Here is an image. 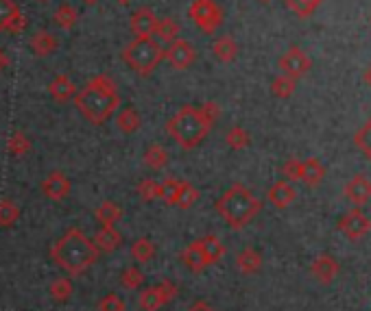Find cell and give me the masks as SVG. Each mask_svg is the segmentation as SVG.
<instances>
[{"label":"cell","mask_w":371,"mask_h":311,"mask_svg":"<svg viewBox=\"0 0 371 311\" xmlns=\"http://www.w3.org/2000/svg\"><path fill=\"white\" fill-rule=\"evenodd\" d=\"M74 105L94 126L105 124L120 107V94L114 79L107 74H96L81 92L74 94Z\"/></svg>","instance_id":"1"},{"label":"cell","mask_w":371,"mask_h":311,"mask_svg":"<svg viewBox=\"0 0 371 311\" xmlns=\"http://www.w3.org/2000/svg\"><path fill=\"white\" fill-rule=\"evenodd\" d=\"M98 250L94 246V242H90L83 231L79 228H68L64 236L51 246V259L53 262L66 270L68 274H83L96 259H98Z\"/></svg>","instance_id":"2"},{"label":"cell","mask_w":371,"mask_h":311,"mask_svg":"<svg viewBox=\"0 0 371 311\" xmlns=\"http://www.w3.org/2000/svg\"><path fill=\"white\" fill-rule=\"evenodd\" d=\"M262 209V202L240 183H234L225 194L216 200V212L234 231L249 224Z\"/></svg>","instance_id":"3"},{"label":"cell","mask_w":371,"mask_h":311,"mask_svg":"<svg viewBox=\"0 0 371 311\" xmlns=\"http://www.w3.org/2000/svg\"><path fill=\"white\" fill-rule=\"evenodd\" d=\"M166 131L184 150H192L208 138V133L212 131V124L206 120L199 107L186 105L168 120Z\"/></svg>","instance_id":"4"},{"label":"cell","mask_w":371,"mask_h":311,"mask_svg":"<svg viewBox=\"0 0 371 311\" xmlns=\"http://www.w3.org/2000/svg\"><path fill=\"white\" fill-rule=\"evenodd\" d=\"M122 59H125V63L131 66V70L138 76L146 79V76H151L155 72V68L162 63L164 48L153 37H136L134 42H129L125 48H122Z\"/></svg>","instance_id":"5"},{"label":"cell","mask_w":371,"mask_h":311,"mask_svg":"<svg viewBox=\"0 0 371 311\" xmlns=\"http://www.w3.org/2000/svg\"><path fill=\"white\" fill-rule=\"evenodd\" d=\"M188 16L194 22V27L204 31L206 35L216 33L223 24V9L214 3V0H194L188 9Z\"/></svg>","instance_id":"6"},{"label":"cell","mask_w":371,"mask_h":311,"mask_svg":"<svg viewBox=\"0 0 371 311\" xmlns=\"http://www.w3.org/2000/svg\"><path fill=\"white\" fill-rule=\"evenodd\" d=\"M175 296H177V285L170 283V281H162V283L153 285V288L144 290L138 298V305L144 311H158L164 305H168Z\"/></svg>","instance_id":"7"},{"label":"cell","mask_w":371,"mask_h":311,"mask_svg":"<svg viewBox=\"0 0 371 311\" xmlns=\"http://www.w3.org/2000/svg\"><path fill=\"white\" fill-rule=\"evenodd\" d=\"M310 66H312L310 57L304 53L302 48H297V46L288 48L286 53L280 57V70H282V74L290 76V79H295V81L302 79V76H306L308 70H310Z\"/></svg>","instance_id":"8"},{"label":"cell","mask_w":371,"mask_h":311,"mask_svg":"<svg viewBox=\"0 0 371 311\" xmlns=\"http://www.w3.org/2000/svg\"><path fill=\"white\" fill-rule=\"evenodd\" d=\"M27 18L20 11V7L13 0H0V33H11L18 35L27 29Z\"/></svg>","instance_id":"9"},{"label":"cell","mask_w":371,"mask_h":311,"mask_svg":"<svg viewBox=\"0 0 371 311\" xmlns=\"http://www.w3.org/2000/svg\"><path fill=\"white\" fill-rule=\"evenodd\" d=\"M164 59L175 68V70H186L194 63L196 59V53H194V48L190 42L186 39H175V42H170L168 48L164 50Z\"/></svg>","instance_id":"10"},{"label":"cell","mask_w":371,"mask_h":311,"mask_svg":"<svg viewBox=\"0 0 371 311\" xmlns=\"http://www.w3.org/2000/svg\"><path fill=\"white\" fill-rule=\"evenodd\" d=\"M338 228L343 231L345 238H350L352 242H356V240H363L371 231V220L360 209H352L348 216L341 220Z\"/></svg>","instance_id":"11"},{"label":"cell","mask_w":371,"mask_h":311,"mask_svg":"<svg viewBox=\"0 0 371 311\" xmlns=\"http://www.w3.org/2000/svg\"><path fill=\"white\" fill-rule=\"evenodd\" d=\"M42 192H44L46 198L59 202V200L68 198V194H70V181L64 172L55 170L42 181Z\"/></svg>","instance_id":"12"},{"label":"cell","mask_w":371,"mask_h":311,"mask_svg":"<svg viewBox=\"0 0 371 311\" xmlns=\"http://www.w3.org/2000/svg\"><path fill=\"white\" fill-rule=\"evenodd\" d=\"M155 27H158V16L153 13V9L140 7L131 13V31L136 37H153Z\"/></svg>","instance_id":"13"},{"label":"cell","mask_w":371,"mask_h":311,"mask_svg":"<svg viewBox=\"0 0 371 311\" xmlns=\"http://www.w3.org/2000/svg\"><path fill=\"white\" fill-rule=\"evenodd\" d=\"M345 196L352 200L356 207H363L371 200V181L363 174L354 176L348 185H345Z\"/></svg>","instance_id":"14"},{"label":"cell","mask_w":371,"mask_h":311,"mask_svg":"<svg viewBox=\"0 0 371 311\" xmlns=\"http://www.w3.org/2000/svg\"><path fill=\"white\" fill-rule=\"evenodd\" d=\"M310 272H312V276H314L319 283L328 285V283H332V281L336 279V274H338V264H336L334 257L321 255V257H317L314 262H312Z\"/></svg>","instance_id":"15"},{"label":"cell","mask_w":371,"mask_h":311,"mask_svg":"<svg viewBox=\"0 0 371 311\" xmlns=\"http://www.w3.org/2000/svg\"><path fill=\"white\" fill-rule=\"evenodd\" d=\"M266 198L271 205L278 207V209H286V207L297 198V192L288 181H278V183H273L266 192Z\"/></svg>","instance_id":"16"},{"label":"cell","mask_w":371,"mask_h":311,"mask_svg":"<svg viewBox=\"0 0 371 311\" xmlns=\"http://www.w3.org/2000/svg\"><path fill=\"white\" fill-rule=\"evenodd\" d=\"M182 262H184V266H186L188 270H192V272H204V270L210 266L208 259H206V255H204V250H201V242H199V240L192 242V244H188V246L184 248Z\"/></svg>","instance_id":"17"},{"label":"cell","mask_w":371,"mask_h":311,"mask_svg":"<svg viewBox=\"0 0 371 311\" xmlns=\"http://www.w3.org/2000/svg\"><path fill=\"white\" fill-rule=\"evenodd\" d=\"M29 46H31V50H33V55L35 57H51L55 50L59 48V42H57V37L53 35V33H48V31H37L33 37H31V42H29Z\"/></svg>","instance_id":"18"},{"label":"cell","mask_w":371,"mask_h":311,"mask_svg":"<svg viewBox=\"0 0 371 311\" xmlns=\"http://www.w3.org/2000/svg\"><path fill=\"white\" fill-rule=\"evenodd\" d=\"M48 92H51V96L57 102H68L70 98H74V94H77V87H74L68 74H57L51 81V85H48Z\"/></svg>","instance_id":"19"},{"label":"cell","mask_w":371,"mask_h":311,"mask_svg":"<svg viewBox=\"0 0 371 311\" xmlns=\"http://www.w3.org/2000/svg\"><path fill=\"white\" fill-rule=\"evenodd\" d=\"M92 242H94V246H96L98 250H103V252H114L116 248H120L122 238H120V233H118L114 226H101V231L96 233Z\"/></svg>","instance_id":"20"},{"label":"cell","mask_w":371,"mask_h":311,"mask_svg":"<svg viewBox=\"0 0 371 311\" xmlns=\"http://www.w3.org/2000/svg\"><path fill=\"white\" fill-rule=\"evenodd\" d=\"M212 53L218 61L223 63H232L238 57V44L234 42V37L230 35H223L212 44Z\"/></svg>","instance_id":"21"},{"label":"cell","mask_w":371,"mask_h":311,"mask_svg":"<svg viewBox=\"0 0 371 311\" xmlns=\"http://www.w3.org/2000/svg\"><path fill=\"white\" fill-rule=\"evenodd\" d=\"M324 176H326V168L319 159L310 157L302 161V181L308 188H317L321 181H324Z\"/></svg>","instance_id":"22"},{"label":"cell","mask_w":371,"mask_h":311,"mask_svg":"<svg viewBox=\"0 0 371 311\" xmlns=\"http://www.w3.org/2000/svg\"><path fill=\"white\" fill-rule=\"evenodd\" d=\"M236 266H238V270L242 274H254L262 266V255L258 250H254V248H245L236 257Z\"/></svg>","instance_id":"23"},{"label":"cell","mask_w":371,"mask_h":311,"mask_svg":"<svg viewBox=\"0 0 371 311\" xmlns=\"http://www.w3.org/2000/svg\"><path fill=\"white\" fill-rule=\"evenodd\" d=\"M140 124H142V118H140V114L136 111V109H131V107H125V109H120L118 114H116V126L120 128L122 133H136L138 128H140Z\"/></svg>","instance_id":"24"},{"label":"cell","mask_w":371,"mask_h":311,"mask_svg":"<svg viewBox=\"0 0 371 311\" xmlns=\"http://www.w3.org/2000/svg\"><path fill=\"white\" fill-rule=\"evenodd\" d=\"M168 161H170L168 150H166L164 146H160V144L148 146L146 152H144V164H146L148 168H153V170H162V168H166Z\"/></svg>","instance_id":"25"},{"label":"cell","mask_w":371,"mask_h":311,"mask_svg":"<svg viewBox=\"0 0 371 311\" xmlns=\"http://www.w3.org/2000/svg\"><path fill=\"white\" fill-rule=\"evenodd\" d=\"M120 218H122V209L112 200L101 202V207L96 209V220L101 222L103 226H114Z\"/></svg>","instance_id":"26"},{"label":"cell","mask_w":371,"mask_h":311,"mask_svg":"<svg viewBox=\"0 0 371 311\" xmlns=\"http://www.w3.org/2000/svg\"><path fill=\"white\" fill-rule=\"evenodd\" d=\"M182 33V27L179 22H175L172 18H164V20H158V27H155V35L160 37V42H175Z\"/></svg>","instance_id":"27"},{"label":"cell","mask_w":371,"mask_h":311,"mask_svg":"<svg viewBox=\"0 0 371 311\" xmlns=\"http://www.w3.org/2000/svg\"><path fill=\"white\" fill-rule=\"evenodd\" d=\"M201 242V250H204V255H206V259H208V264H216L218 259L225 255V246H223V242L216 238V236H206L204 240H199Z\"/></svg>","instance_id":"28"},{"label":"cell","mask_w":371,"mask_h":311,"mask_svg":"<svg viewBox=\"0 0 371 311\" xmlns=\"http://www.w3.org/2000/svg\"><path fill=\"white\" fill-rule=\"evenodd\" d=\"M53 18H55L57 27H61L64 31H70L74 24H77V20H79V11L74 9L72 5H59L57 11L53 13Z\"/></svg>","instance_id":"29"},{"label":"cell","mask_w":371,"mask_h":311,"mask_svg":"<svg viewBox=\"0 0 371 311\" xmlns=\"http://www.w3.org/2000/svg\"><path fill=\"white\" fill-rule=\"evenodd\" d=\"M179 185H182V181H177V178H172V176L164 178L162 183H160V192H158V198H160V200H164V202H166V205H170V207H175V200H177V192H179Z\"/></svg>","instance_id":"30"},{"label":"cell","mask_w":371,"mask_h":311,"mask_svg":"<svg viewBox=\"0 0 371 311\" xmlns=\"http://www.w3.org/2000/svg\"><path fill=\"white\" fill-rule=\"evenodd\" d=\"M153 255H155V246H153L151 240L140 238V240H136V242L131 244V257L136 259V262L146 264V262H151Z\"/></svg>","instance_id":"31"},{"label":"cell","mask_w":371,"mask_h":311,"mask_svg":"<svg viewBox=\"0 0 371 311\" xmlns=\"http://www.w3.org/2000/svg\"><path fill=\"white\" fill-rule=\"evenodd\" d=\"M196 200H199V190H196L192 183H188V181H182L175 205L179 207V209H188V207H192Z\"/></svg>","instance_id":"32"},{"label":"cell","mask_w":371,"mask_h":311,"mask_svg":"<svg viewBox=\"0 0 371 311\" xmlns=\"http://www.w3.org/2000/svg\"><path fill=\"white\" fill-rule=\"evenodd\" d=\"M225 142H228L230 148H234V150H242V148L249 146L252 138H249V133H247L242 126H232L230 131H228V135H225Z\"/></svg>","instance_id":"33"},{"label":"cell","mask_w":371,"mask_h":311,"mask_svg":"<svg viewBox=\"0 0 371 311\" xmlns=\"http://www.w3.org/2000/svg\"><path fill=\"white\" fill-rule=\"evenodd\" d=\"M20 218V209L13 200H0V226H11Z\"/></svg>","instance_id":"34"},{"label":"cell","mask_w":371,"mask_h":311,"mask_svg":"<svg viewBox=\"0 0 371 311\" xmlns=\"http://www.w3.org/2000/svg\"><path fill=\"white\" fill-rule=\"evenodd\" d=\"M321 5V0H286V7L300 18H308Z\"/></svg>","instance_id":"35"},{"label":"cell","mask_w":371,"mask_h":311,"mask_svg":"<svg viewBox=\"0 0 371 311\" xmlns=\"http://www.w3.org/2000/svg\"><path fill=\"white\" fill-rule=\"evenodd\" d=\"M7 148H9V152L13 154V157H24V154H27V152L31 150V142L27 140V135H24V133L16 131V133L9 138Z\"/></svg>","instance_id":"36"},{"label":"cell","mask_w":371,"mask_h":311,"mask_svg":"<svg viewBox=\"0 0 371 311\" xmlns=\"http://www.w3.org/2000/svg\"><path fill=\"white\" fill-rule=\"evenodd\" d=\"M293 92H295V79H290L286 74H280L278 79L271 83V94L278 98H288L293 96Z\"/></svg>","instance_id":"37"},{"label":"cell","mask_w":371,"mask_h":311,"mask_svg":"<svg viewBox=\"0 0 371 311\" xmlns=\"http://www.w3.org/2000/svg\"><path fill=\"white\" fill-rule=\"evenodd\" d=\"M51 296L59 303H66L72 296V283L68 279H55L51 283Z\"/></svg>","instance_id":"38"},{"label":"cell","mask_w":371,"mask_h":311,"mask_svg":"<svg viewBox=\"0 0 371 311\" xmlns=\"http://www.w3.org/2000/svg\"><path fill=\"white\" fill-rule=\"evenodd\" d=\"M158 192H160V183L153 178H144L140 181V185H138V196L144 200V202H151L158 198Z\"/></svg>","instance_id":"39"},{"label":"cell","mask_w":371,"mask_h":311,"mask_svg":"<svg viewBox=\"0 0 371 311\" xmlns=\"http://www.w3.org/2000/svg\"><path fill=\"white\" fill-rule=\"evenodd\" d=\"M142 281H144V274L138 268H127L125 272L120 274V285L122 288H127V290H138L142 285Z\"/></svg>","instance_id":"40"},{"label":"cell","mask_w":371,"mask_h":311,"mask_svg":"<svg viewBox=\"0 0 371 311\" xmlns=\"http://www.w3.org/2000/svg\"><path fill=\"white\" fill-rule=\"evenodd\" d=\"M282 174H284L286 181H290V183H293V181H302V159L290 157V159L284 164Z\"/></svg>","instance_id":"41"},{"label":"cell","mask_w":371,"mask_h":311,"mask_svg":"<svg viewBox=\"0 0 371 311\" xmlns=\"http://www.w3.org/2000/svg\"><path fill=\"white\" fill-rule=\"evenodd\" d=\"M125 303L116 294H107L101 303H98V311H125Z\"/></svg>","instance_id":"42"},{"label":"cell","mask_w":371,"mask_h":311,"mask_svg":"<svg viewBox=\"0 0 371 311\" xmlns=\"http://www.w3.org/2000/svg\"><path fill=\"white\" fill-rule=\"evenodd\" d=\"M201 109V114L206 116V120L214 126V122L220 118V107L216 105V102H204V105L199 107Z\"/></svg>","instance_id":"43"},{"label":"cell","mask_w":371,"mask_h":311,"mask_svg":"<svg viewBox=\"0 0 371 311\" xmlns=\"http://www.w3.org/2000/svg\"><path fill=\"white\" fill-rule=\"evenodd\" d=\"M188 311H214L208 303H194Z\"/></svg>","instance_id":"44"},{"label":"cell","mask_w":371,"mask_h":311,"mask_svg":"<svg viewBox=\"0 0 371 311\" xmlns=\"http://www.w3.org/2000/svg\"><path fill=\"white\" fill-rule=\"evenodd\" d=\"M7 66H9V57H7V55L3 53V50H0V72H3V70H5Z\"/></svg>","instance_id":"45"},{"label":"cell","mask_w":371,"mask_h":311,"mask_svg":"<svg viewBox=\"0 0 371 311\" xmlns=\"http://www.w3.org/2000/svg\"><path fill=\"white\" fill-rule=\"evenodd\" d=\"M365 81H367V83L371 85V68H369V70L365 72Z\"/></svg>","instance_id":"46"},{"label":"cell","mask_w":371,"mask_h":311,"mask_svg":"<svg viewBox=\"0 0 371 311\" xmlns=\"http://www.w3.org/2000/svg\"><path fill=\"white\" fill-rule=\"evenodd\" d=\"M83 3H86V5H96L98 0H83Z\"/></svg>","instance_id":"47"},{"label":"cell","mask_w":371,"mask_h":311,"mask_svg":"<svg viewBox=\"0 0 371 311\" xmlns=\"http://www.w3.org/2000/svg\"><path fill=\"white\" fill-rule=\"evenodd\" d=\"M118 3H122V5H127V3H129V0H118Z\"/></svg>","instance_id":"48"},{"label":"cell","mask_w":371,"mask_h":311,"mask_svg":"<svg viewBox=\"0 0 371 311\" xmlns=\"http://www.w3.org/2000/svg\"><path fill=\"white\" fill-rule=\"evenodd\" d=\"M37 3H42V5H46V3H48V0H37Z\"/></svg>","instance_id":"49"},{"label":"cell","mask_w":371,"mask_h":311,"mask_svg":"<svg viewBox=\"0 0 371 311\" xmlns=\"http://www.w3.org/2000/svg\"><path fill=\"white\" fill-rule=\"evenodd\" d=\"M260 3H271V0H260Z\"/></svg>","instance_id":"50"}]
</instances>
